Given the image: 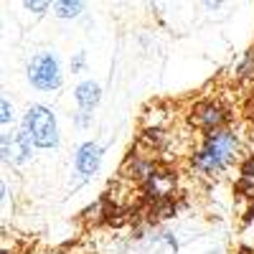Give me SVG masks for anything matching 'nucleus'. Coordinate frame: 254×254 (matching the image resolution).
<instances>
[{"label": "nucleus", "instance_id": "4", "mask_svg": "<svg viewBox=\"0 0 254 254\" xmlns=\"http://www.w3.org/2000/svg\"><path fill=\"white\" fill-rule=\"evenodd\" d=\"M31 150H33V142L26 132L3 137V155L8 163H26L31 158Z\"/></svg>", "mask_w": 254, "mask_h": 254}, {"label": "nucleus", "instance_id": "5", "mask_svg": "<svg viewBox=\"0 0 254 254\" xmlns=\"http://www.w3.org/2000/svg\"><path fill=\"white\" fill-rule=\"evenodd\" d=\"M99 155H102V150H99L94 142L81 145L79 153H76V168H79V173L81 176H92L97 168H99Z\"/></svg>", "mask_w": 254, "mask_h": 254}, {"label": "nucleus", "instance_id": "12", "mask_svg": "<svg viewBox=\"0 0 254 254\" xmlns=\"http://www.w3.org/2000/svg\"><path fill=\"white\" fill-rule=\"evenodd\" d=\"M71 66H74V71H76V69H81V66H84V59H74Z\"/></svg>", "mask_w": 254, "mask_h": 254}, {"label": "nucleus", "instance_id": "8", "mask_svg": "<svg viewBox=\"0 0 254 254\" xmlns=\"http://www.w3.org/2000/svg\"><path fill=\"white\" fill-rule=\"evenodd\" d=\"M79 10H81L79 0H61V3H56V13H59L61 18H74Z\"/></svg>", "mask_w": 254, "mask_h": 254}, {"label": "nucleus", "instance_id": "1", "mask_svg": "<svg viewBox=\"0 0 254 254\" xmlns=\"http://www.w3.org/2000/svg\"><path fill=\"white\" fill-rule=\"evenodd\" d=\"M23 132L31 137L36 147H54L59 142V130H56V120L46 107H31L23 122Z\"/></svg>", "mask_w": 254, "mask_h": 254}, {"label": "nucleus", "instance_id": "10", "mask_svg": "<svg viewBox=\"0 0 254 254\" xmlns=\"http://www.w3.org/2000/svg\"><path fill=\"white\" fill-rule=\"evenodd\" d=\"M3 122H10V104H8V99H3Z\"/></svg>", "mask_w": 254, "mask_h": 254}, {"label": "nucleus", "instance_id": "11", "mask_svg": "<svg viewBox=\"0 0 254 254\" xmlns=\"http://www.w3.org/2000/svg\"><path fill=\"white\" fill-rule=\"evenodd\" d=\"M244 176L249 178V176H254V160H249L247 165H244Z\"/></svg>", "mask_w": 254, "mask_h": 254}, {"label": "nucleus", "instance_id": "2", "mask_svg": "<svg viewBox=\"0 0 254 254\" xmlns=\"http://www.w3.org/2000/svg\"><path fill=\"white\" fill-rule=\"evenodd\" d=\"M28 79L33 87L38 89H59L61 87V71H59V61L51 54H41L28 64Z\"/></svg>", "mask_w": 254, "mask_h": 254}, {"label": "nucleus", "instance_id": "6", "mask_svg": "<svg viewBox=\"0 0 254 254\" xmlns=\"http://www.w3.org/2000/svg\"><path fill=\"white\" fill-rule=\"evenodd\" d=\"M99 94H102V89L97 87L94 81L79 84V87H76V102H79V107L84 112H92L97 107V102H99Z\"/></svg>", "mask_w": 254, "mask_h": 254}, {"label": "nucleus", "instance_id": "9", "mask_svg": "<svg viewBox=\"0 0 254 254\" xmlns=\"http://www.w3.org/2000/svg\"><path fill=\"white\" fill-rule=\"evenodd\" d=\"M26 8L33 10V13H44L49 8V3H44V0H41V3H26Z\"/></svg>", "mask_w": 254, "mask_h": 254}, {"label": "nucleus", "instance_id": "7", "mask_svg": "<svg viewBox=\"0 0 254 254\" xmlns=\"http://www.w3.org/2000/svg\"><path fill=\"white\" fill-rule=\"evenodd\" d=\"M196 122L203 125V127H214L221 122V110L214 107V104H201L196 110Z\"/></svg>", "mask_w": 254, "mask_h": 254}, {"label": "nucleus", "instance_id": "3", "mask_svg": "<svg viewBox=\"0 0 254 254\" xmlns=\"http://www.w3.org/2000/svg\"><path fill=\"white\" fill-rule=\"evenodd\" d=\"M234 147H237V140L231 137L229 132H219L208 140L206 145V150L201 155H196V165L203 168V171H211V168H221L231 153H234Z\"/></svg>", "mask_w": 254, "mask_h": 254}]
</instances>
